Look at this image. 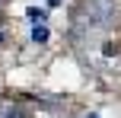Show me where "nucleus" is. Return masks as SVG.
Returning a JSON list of instances; mask_svg holds the SVG:
<instances>
[{
  "instance_id": "f03ea898",
  "label": "nucleus",
  "mask_w": 121,
  "mask_h": 118,
  "mask_svg": "<svg viewBox=\"0 0 121 118\" xmlns=\"http://www.w3.org/2000/svg\"><path fill=\"white\" fill-rule=\"evenodd\" d=\"M29 19H32V22H45L48 13H45V10H29Z\"/></svg>"
},
{
  "instance_id": "7ed1b4c3",
  "label": "nucleus",
  "mask_w": 121,
  "mask_h": 118,
  "mask_svg": "<svg viewBox=\"0 0 121 118\" xmlns=\"http://www.w3.org/2000/svg\"><path fill=\"white\" fill-rule=\"evenodd\" d=\"M3 118H26V112H22V109H6Z\"/></svg>"
},
{
  "instance_id": "20e7f679",
  "label": "nucleus",
  "mask_w": 121,
  "mask_h": 118,
  "mask_svg": "<svg viewBox=\"0 0 121 118\" xmlns=\"http://www.w3.org/2000/svg\"><path fill=\"white\" fill-rule=\"evenodd\" d=\"M89 118H96V115H89Z\"/></svg>"
},
{
  "instance_id": "f257e3e1",
  "label": "nucleus",
  "mask_w": 121,
  "mask_h": 118,
  "mask_svg": "<svg viewBox=\"0 0 121 118\" xmlns=\"http://www.w3.org/2000/svg\"><path fill=\"white\" fill-rule=\"evenodd\" d=\"M48 38H51V32H48L45 22H35V26H32V42H35V45H45Z\"/></svg>"
}]
</instances>
